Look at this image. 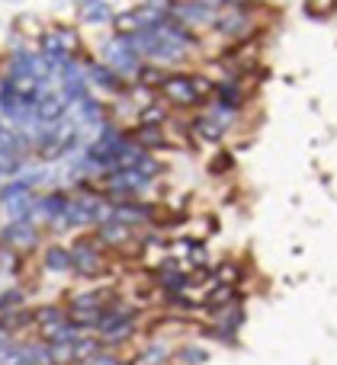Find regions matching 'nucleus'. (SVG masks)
<instances>
[{
  "label": "nucleus",
  "instance_id": "1",
  "mask_svg": "<svg viewBox=\"0 0 337 365\" xmlns=\"http://www.w3.org/2000/svg\"><path fill=\"white\" fill-rule=\"evenodd\" d=\"M167 16L180 19L190 29H212L218 16V6L206 0H167Z\"/></svg>",
  "mask_w": 337,
  "mask_h": 365
},
{
  "label": "nucleus",
  "instance_id": "6",
  "mask_svg": "<svg viewBox=\"0 0 337 365\" xmlns=\"http://www.w3.org/2000/svg\"><path fill=\"white\" fill-rule=\"evenodd\" d=\"M68 106H71V100L64 93H49V90H45L32 113H36L39 125H55V122H61L64 115H68Z\"/></svg>",
  "mask_w": 337,
  "mask_h": 365
},
{
  "label": "nucleus",
  "instance_id": "14",
  "mask_svg": "<svg viewBox=\"0 0 337 365\" xmlns=\"http://www.w3.org/2000/svg\"><path fill=\"white\" fill-rule=\"evenodd\" d=\"M58 324H68V311L58 308V304H42L36 311V327L39 330H49V327H58Z\"/></svg>",
  "mask_w": 337,
  "mask_h": 365
},
{
  "label": "nucleus",
  "instance_id": "9",
  "mask_svg": "<svg viewBox=\"0 0 337 365\" xmlns=\"http://www.w3.org/2000/svg\"><path fill=\"white\" fill-rule=\"evenodd\" d=\"M190 132H193V138H199V141H209V145H216V141H222L225 125H222V122H218L212 113H206V115H196V119L190 122Z\"/></svg>",
  "mask_w": 337,
  "mask_h": 365
},
{
  "label": "nucleus",
  "instance_id": "13",
  "mask_svg": "<svg viewBox=\"0 0 337 365\" xmlns=\"http://www.w3.org/2000/svg\"><path fill=\"white\" fill-rule=\"evenodd\" d=\"M139 122H148V125H167V122H171V106H167L164 100H151L139 113Z\"/></svg>",
  "mask_w": 337,
  "mask_h": 365
},
{
  "label": "nucleus",
  "instance_id": "2",
  "mask_svg": "<svg viewBox=\"0 0 337 365\" xmlns=\"http://www.w3.org/2000/svg\"><path fill=\"white\" fill-rule=\"evenodd\" d=\"M158 93H161V100L173 109H193V106L203 103V96L196 93V87H193V77L180 74V71H171V74L164 77V83H161Z\"/></svg>",
  "mask_w": 337,
  "mask_h": 365
},
{
  "label": "nucleus",
  "instance_id": "7",
  "mask_svg": "<svg viewBox=\"0 0 337 365\" xmlns=\"http://www.w3.org/2000/svg\"><path fill=\"white\" fill-rule=\"evenodd\" d=\"M96 237L103 240V247H109V250H116V247H126L129 240L135 237V227L126 225V221H103V225H96Z\"/></svg>",
  "mask_w": 337,
  "mask_h": 365
},
{
  "label": "nucleus",
  "instance_id": "12",
  "mask_svg": "<svg viewBox=\"0 0 337 365\" xmlns=\"http://www.w3.org/2000/svg\"><path fill=\"white\" fill-rule=\"evenodd\" d=\"M116 13L109 10L106 0H81V19L90 26H100V23H109Z\"/></svg>",
  "mask_w": 337,
  "mask_h": 365
},
{
  "label": "nucleus",
  "instance_id": "19",
  "mask_svg": "<svg viewBox=\"0 0 337 365\" xmlns=\"http://www.w3.org/2000/svg\"><path fill=\"white\" fill-rule=\"evenodd\" d=\"M228 167H231V154H218L216 164H209V173H222V170H228Z\"/></svg>",
  "mask_w": 337,
  "mask_h": 365
},
{
  "label": "nucleus",
  "instance_id": "3",
  "mask_svg": "<svg viewBox=\"0 0 337 365\" xmlns=\"http://www.w3.org/2000/svg\"><path fill=\"white\" fill-rule=\"evenodd\" d=\"M106 247H103L100 237H81L71 250V259H74V269L81 276H100L106 269Z\"/></svg>",
  "mask_w": 337,
  "mask_h": 365
},
{
  "label": "nucleus",
  "instance_id": "17",
  "mask_svg": "<svg viewBox=\"0 0 337 365\" xmlns=\"http://www.w3.org/2000/svg\"><path fill=\"white\" fill-rule=\"evenodd\" d=\"M177 359L183 362V365H203L206 359H209V356L203 353V349H196V346H190V349H180L177 353Z\"/></svg>",
  "mask_w": 337,
  "mask_h": 365
},
{
  "label": "nucleus",
  "instance_id": "15",
  "mask_svg": "<svg viewBox=\"0 0 337 365\" xmlns=\"http://www.w3.org/2000/svg\"><path fill=\"white\" fill-rule=\"evenodd\" d=\"M45 269H51V272H68V269H74L71 250H64V247H49V250H45Z\"/></svg>",
  "mask_w": 337,
  "mask_h": 365
},
{
  "label": "nucleus",
  "instance_id": "10",
  "mask_svg": "<svg viewBox=\"0 0 337 365\" xmlns=\"http://www.w3.org/2000/svg\"><path fill=\"white\" fill-rule=\"evenodd\" d=\"M167 74H171V71L161 68V64H154V61H141V68L135 71L132 81H135V87H139V90H151V93H158Z\"/></svg>",
  "mask_w": 337,
  "mask_h": 365
},
{
  "label": "nucleus",
  "instance_id": "16",
  "mask_svg": "<svg viewBox=\"0 0 337 365\" xmlns=\"http://www.w3.org/2000/svg\"><path fill=\"white\" fill-rule=\"evenodd\" d=\"M238 276H241V269H238L235 263H222V266L216 269V279H218L222 285H235V282H238Z\"/></svg>",
  "mask_w": 337,
  "mask_h": 365
},
{
  "label": "nucleus",
  "instance_id": "5",
  "mask_svg": "<svg viewBox=\"0 0 337 365\" xmlns=\"http://www.w3.org/2000/svg\"><path fill=\"white\" fill-rule=\"evenodd\" d=\"M0 240L6 244V250H16V253H26L39 244V227L36 221H10V225L0 231Z\"/></svg>",
  "mask_w": 337,
  "mask_h": 365
},
{
  "label": "nucleus",
  "instance_id": "11",
  "mask_svg": "<svg viewBox=\"0 0 337 365\" xmlns=\"http://www.w3.org/2000/svg\"><path fill=\"white\" fill-rule=\"evenodd\" d=\"M77 106V115H81V125H103V115H106V109H103L100 100H94V96H81V100L74 103Z\"/></svg>",
  "mask_w": 337,
  "mask_h": 365
},
{
  "label": "nucleus",
  "instance_id": "4",
  "mask_svg": "<svg viewBox=\"0 0 337 365\" xmlns=\"http://www.w3.org/2000/svg\"><path fill=\"white\" fill-rule=\"evenodd\" d=\"M251 26H254L251 6H222V13L216 16V26H212V29H216L218 36L231 38V42H241V38H248Z\"/></svg>",
  "mask_w": 337,
  "mask_h": 365
},
{
  "label": "nucleus",
  "instance_id": "20",
  "mask_svg": "<svg viewBox=\"0 0 337 365\" xmlns=\"http://www.w3.org/2000/svg\"><path fill=\"white\" fill-rule=\"evenodd\" d=\"M206 4H212V6H218V0H206Z\"/></svg>",
  "mask_w": 337,
  "mask_h": 365
},
{
  "label": "nucleus",
  "instance_id": "8",
  "mask_svg": "<svg viewBox=\"0 0 337 365\" xmlns=\"http://www.w3.org/2000/svg\"><path fill=\"white\" fill-rule=\"evenodd\" d=\"M129 138H132L139 148H145V151H161V148H171L164 125H148V122H139V125L129 132Z\"/></svg>",
  "mask_w": 337,
  "mask_h": 365
},
{
  "label": "nucleus",
  "instance_id": "18",
  "mask_svg": "<svg viewBox=\"0 0 337 365\" xmlns=\"http://www.w3.org/2000/svg\"><path fill=\"white\" fill-rule=\"evenodd\" d=\"M158 362H164V346H154V349H148V353L145 356H141V359L139 362H135V365H158Z\"/></svg>",
  "mask_w": 337,
  "mask_h": 365
}]
</instances>
